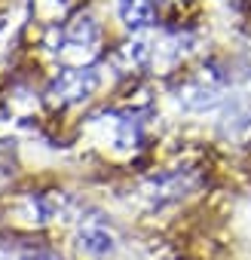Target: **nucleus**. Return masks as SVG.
<instances>
[{
  "instance_id": "nucleus-1",
  "label": "nucleus",
  "mask_w": 251,
  "mask_h": 260,
  "mask_svg": "<svg viewBox=\"0 0 251 260\" xmlns=\"http://www.w3.org/2000/svg\"><path fill=\"white\" fill-rule=\"evenodd\" d=\"M98 74L95 68H65L52 77L46 95L55 101V104H80L86 101L89 95H95L98 89Z\"/></svg>"
},
{
  "instance_id": "nucleus-2",
  "label": "nucleus",
  "mask_w": 251,
  "mask_h": 260,
  "mask_svg": "<svg viewBox=\"0 0 251 260\" xmlns=\"http://www.w3.org/2000/svg\"><path fill=\"white\" fill-rule=\"evenodd\" d=\"M77 251L89 260H107L113 251H116V239L107 226L101 223H86L80 233H77Z\"/></svg>"
},
{
  "instance_id": "nucleus-3",
  "label": "nucleus",
  "mask_w": 251,
  "mask_h": 260,
  "mask_svg": "<svg viewBox=\"0 0 251 260\" xmlns=\"http://www.w3.org/2000/svg\"><path fill=\"white\" fill-rule=\"evenodd\" d=\"M116 4H119V19L129 31H144L156 19L153 0H116Z\"/></svg>"
},
{
  "instance_id": "nucleus-4",
  "label": "nucleus",
  "mask_w": 251,
  "mask_h": 260,
  "mask_svg": "<svg viewBox=\"0 0 251 260\" xmlns=\"http://www.w3.org/2000/svg\"><path fill=\"white\" fill-rule=\"evenodd\" d=\"M101 31L98 25L92 22V16H80L74 19L68 28H65V46H86V49H95Z\"/></svg>"
},
{
  "instance_id": "nucleus-5",
  "label": "nucleus",
  "mask_w": 251,
  "mask_h": 260,
  "mask_svg": "<svg viewBox=\"0 0 251 260\" xmlns=\"http://www.w3.org/2000/svg\"><path fill=\"white\" fill-rule=\"evenodd\" d=\"M19 260H61L55 251H49V248H34V251H25Z\"/></svg>"
}]
</instances>
